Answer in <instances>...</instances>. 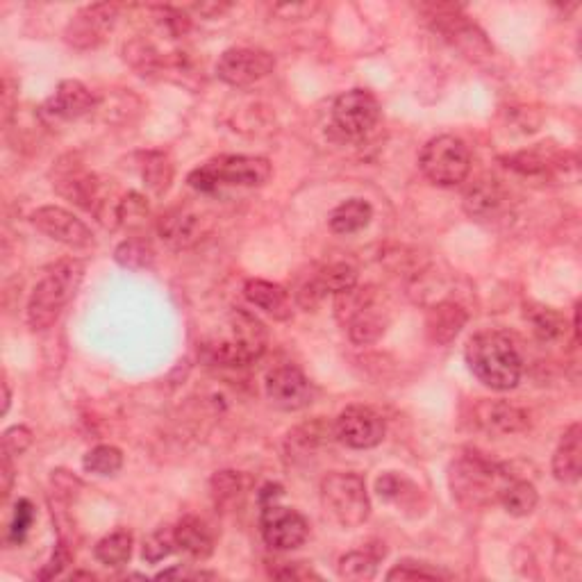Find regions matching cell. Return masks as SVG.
I'll list each match as a JSON object with an SVG mask.
<instances>
[{
	"label": "cell",
	"mask_w": 582,
	"mask_h": 582,
	"mask_svg": "<svg viewBox=\"0 0 582 582\" xmlns=\"http://www.w3.org/2000/svg\"><path fill=\"white\" fill-rule=\"evenodd\" d=\"M464 357H467L473 376L485 387L496 389V392H507V389L519 385L523 360L517 346L505 332L485 330L473 335L467 348H464Z\"/></svg>",
	"instance_id": "cell-1"
},
{
	"label": "cell",
	"mask_w": 582,
	"mask_h": 582,
	"mask_svg": "<svg viewBox=\"0 0 582 582\" xmlns=\"http://www.w3.org/2000/svg\"><path fill=\"white\" fill-rule=\"evenodd\" d=\"M510 480V473L501 464L478 453L457 457L448 471L453 498L464 507H482L498 501Z\"/></svg>",
	"instance_id": "cell-2"
},
{
	"label": "cell",
	"mask_w": 582,
	"mask_h": 582,
	"mask_svg": "<svg viewBox=\"0 0 582 582\" xmlns=\"http://www.w3.org/2000/svg\"><path fill=\"white\" fill-rule=\"evenodd\" d=\"M85 276V266L78 260H66L53 266L32 289L28 303V323L32 330L53 328L64 307L71 303Z\"/></svg>",
	"instance_id": "cell-3"
},
{
	"label": "cell",
	"mask_w": 582,
	"mask_h": 582,
	"mask_svg": "<svg viewBox=\"0 0 582 582\" xmlns=\"http://www.w3.org/2000/svg\"><path fill=\"white\" fill-rule=\"evenodd\" d=\"M230 337L223 342H212L203 348V353L212 364L221 367H248L260 360L269 344L264 323L244 307H235L228 317Z\"/></svg>",
	"instance_id": "cell-4"
},
{
	"label": "cell",
	"mask_w": 582,
	"mask_h": 582,
	"mask_svg": "<svg viewBox=\"0 0 582 582\" xmlns=\"http://www.w3.org/2000/svg\"><path fill=\"white\" fill-rule=\"evenodd\" d=\"M271 162L266 157L223 155L198 166L187 182L201 194H212L219 187H262L271 180Z\"/></svg>",
	"instance_id": "cell-5"
},
{
	"label": "cell",
	"mask_w": 582,
	"mask_h": 582,
	"mask_svg": "<svg viewBox=\"0 0 582 582\" xmlns=\"http://www.w3.org/2000/svg\"><path fill=\"white\" fill-rule=\"evenodd\" d=\"M337 319L348 328V337L355 344H376L389 326L387 312L378 303V291L373 287H353L335 296Z\"/></svg>",
	"instance_id": "cell-6"
},
{
	"label": "cell",
	"mask_w": 582,
	"mask_h": 582,
	"mask_svg": "<svg viewBox=\"0 0 582 582\" xmlns=\"http://www.w3.org/2000/svg\"><path fill=\"white\" fill-rule=\"evenodd\" d=\"M319 492L326 512L342 528H360L371 517L367 482L357 473H328Z\"/></svg>",
	"instance_id": "cell-7"
},
{
	"label": "cell",
	"mask_w": 582,
	"mask_h": 582,
	"mask_svg": "<svg viewBox=\"0 0 582 582\" xmlns=\"http://www.w3.org/2000/svg\"><path fill=\"white\" fill-rule=\"evenodd\" d=\"M419 166L432 185L437 187H457L467 180L471 171L469 146L460 137L442 135L430 139L423 146Z\"/></svg>",
	"instance_id": "cell-8"
},
{
	"label": "cell",
	"mask_w": 582,
	"mask_h": 582,
	"mask_svg": "<svg viewBox=\"0 0 582 582\" xmlns=\"http://www.w3.org/2000/svg\"><path fill=\"white\" fill-rule=\"evenodd\" d=\"M380 103L367 89H351L332 105V128L346 139H362L378 126Z\"/></svg>",
	"instance_id": "cell-9"
},
{
	"label": "cell",
	"mask_w": 582,
	"mask_h": 582,
	"mask_svg": "<svg viewBox=\"0 0 582 582\" xmlns=\"http://www.w3.org/2000/svg\"><path fill=\"white\" fill-rule=\"evenodd\" d=\"M260 532L266 546L276 548V551H294L303 546L310 526L301 512L282 507L276 501L264 503L260 512Z\"/></svg>",
	"instance_id": "cell-10"
},
{
	"label": "cell",
	"mask_w": 582,
	"mask_h": 582,
	"mask_svg": "<svg viewBox=\"0 0 582 582\" xmlns=\"http://www.w3.org/2000/svg\"><path fill=\"white\" fill-rule=\"evenodd\" d=\"M276 57L260 48H230L216 62V76L230 87H248L271 76Z\"/></svg>",
	"instance_id": "cell-11"
},
{
	"label": "cell",
	"mask_w": 582,
	"mask_h": 582,
	"mask_svg": "<svg viewBox=\"0 0 582 582\" xmlns=\"http://www.w3.org/2000/svg\"><path fill=\"white\" fill-rule=\"evenodd\" d=\"M385 419L367 405H351L335 421V437L355 451L376 448L385 439Z\"/></svg>",
	"instance_id": "cell-12"
},
{
	"label": "cell",
	"mask_w": 582,
	"mask_h": 582,
	"mask_svg": "<svg viewBox=\"0 0 582 582\" xmlns=\"http://www.w3.org/2000/svg\"><path fill=\"white\" fill-rule=\"evenodd\" d=\"M116 19H119V5L114 3H96L82 7L64 30L66 44L80 48V51L96 48L110 35Z\"/></svg>",
	"instance_id": "cell-13"
},
{
	"label": "cell",
	"mask_w": 582,
	"mask_h": 582,
	"mask_svg": "<svg viewBox=\"0 0 582 582\" xmlns=\"http://www.w3.org/2000/svg\"><path fill=\"white\" fill-rule=\"evenodd\" d=\"M266 396L278 410L298 412L314 403L317 389L301 369L278 367L266 376Z\"/></svg>",
	"instance_id": "cell-14"
},
{
	"label": "cell",
	"mask_w": 582,
	"mask_h": 582,
	"mask_svg": "<svg viewBox=\"0 0 582 582\" xmlns=\"http://www.w3.org/2000/svg\"><path fill=\"white\" fill-rule=\"evenodd\" d=\"M30 221L41 235L60 241V244L76 248H87L94 244V235H91L87 223L80 221L73 212L64 210V207L55 205L39 207V210L32 214Z\"/></svg>",
	"instance_id": "cell-15"
},
{
	"label": "cell",
	"mask_w": 582,
	"mask_h": 582,
	"mask_svg": "<svg viewBox=\"0 0 582 582\" xmlns=\"http://www.w3.org/2000/svg\"><path fill=\"white\" fill-rule=\"evenodd\" d=\"M96 107V96L80 80L60 82L55 94L44 105V114L53 121H71L89 114Z\"/></svg>",
	"instance_id": "cell-16"
},
{
	"label": "cell",
	"mask_w": 582,
	"mask_h": 582,
	"mask_svg": "<svg viewBox=\"0 0 582 582\" xmlns=\"http://www.w3.org/2000/svg\"><path fill=\"white\" fill-rule=\"evenodd\" d=\"M357 285V269L346 262L330 264L317 273V278H312L298 294V303L303 307H314L323 296L328 294H342V291L353 289Z\"/></svg>",
	"instance_id": "cell-17"
},
{
	"label": "cell",
	"mask_w": 582,
	"mask_h": 582,
	"mask_svg": "<svg viewBox=\"0 0 582 582\" xmlns=\"http://www.w3.org/2000/svg\"><path fill=\"white\" fill-rule=\"evenodd\" d=\"M157 232L166 246H171L173 251H182V248L194 246L201 239V216L191 210H176L166 212L160 221H157Z\"/></svg>",
	"instance_id": "cell-18"
},
{
	"label": "cell",
	"mask_w": 582,
	"mask_h": 582,
	"mask_svg": "<svg viewBox=\"0 0 582 582\" xmlns=\"http://www.w3.org/2000/svg\"><path fill=\"white\" fill-rule=\"evenodd\" d=\"M435 28L442 32L455 48H460L462 53H467L471 57L492 53V46L487 44L485 35H482L473 23L464 19V16H437Z\"/></svg>",
	"instance_id": "cell-19"
},
{
	"label": "cell",
	"mask_w": 582,
	"mask_h": 582,
	"mask_svg": "<svg viewBox=\"0 0 582 582\" xmlns=\"http://www.w3.org/2000/svg\"><path fill=\"white\" fill-rule=\"evenodd\" d=\"M467 321H469V314L462 305L451 303V301L435 305L428 312V319H426V330H428L430 342H435L439 346H448L457 335H460L462 328L467 326Z\"/></svg>",
	"instance_id": "cell-20"
},
{
	"label": "cell",
	"mask_w": 582,
	"mask_h": 582,
	"mask_svg": "<svg viewBox=\"0 0 582 582\" xmlns=\"http://www.w3.org/2000/svg\"><path fill=\"white\" fill-rule=\"evenodd\" d=\"M244 294L255 307H260L276 321L291 319V298L287 289L276 285V282L253 278L244 285Z\"/></svg>",
	"instance_id": "cell-21"
},
{
	"label": "cell",
	"mask_w": 582,
	"mask_h": 582,
	"mask_svg": "<svg viewBox=\"0 0 582 582\" xmlns=\"http://www.w3.org/2000/svg\"><path fill=\"white\" fill-rule=\"evenodd\" d=\"M580 423H573V426L564 432L560 446L553 455V476L564 482V485H573V482L580 480Z\"/></svg>",
	"instance_id": "cell-22"
},
{
	"label": "cell",
	"mask_w": 582,
	"mask_h": 582,
	"mask_svg": "<svg viewBox=\"0 0 582 582\" xmlns=\"http://www.w3.org/2000/svg\"><path fill=\"white\" fill-rule=\"evenodd\" d=\"M335 423H328L323 419L303 423L294 432H289L287 446L294 455H310L319 448L335 442Z\"/></svg>",
	"instance_id": "cell-23"
},
{
	"label": "cell",
	"mask_w": 582,
	"mask_h": 582,
	"mask_svg": "<svg viewBox=\"0 0 582 582\" xmlns=\"http://www.w3.org/2000/svg\"><path fill=\"white\" fill-rule=\"evenodd\" d=\"M373 219V207L364 198H351L342 205H337L330 212L328 223L330 230L337 235H355V232L364 230Z\"/></svg>",
	"instance_id": "cell-24"
},
{
	"label": "cell",
	"mask_w": 582,
	"mask_h": 582,
	"mask_svg": "<svg viewBox=\"0 0 582 582\" xmlns=\"http://www.w3.org/2000/svg\"><path fill=\"white\" fill-rule=\"evenodd\" d=\"M173 530H176L178 548H182L191 557L205 560V557L214 553V535L201 519L185 517Z\"/></svg>",
	"instance_id": "cell-25"
},
{
	"label": "cell",
	"mask_w": 582,
	"mask_h": 582,
	"mask_svg": "<svg viewBox=\"0 0 582 582\" xmlns=\"http://www.w3.org/2000/svg\"><path fill=\"white\" fill-rule=\"evenodd\" d=\"M376 492L382 501L401 507V510L414 507L421 498V489L414 485L410 478L403 476V473H394V471L382 473V476L376 480Z\"/></svg>",
	"instance_id": "cell-26"
},
{
	"label": "cell",
	"mask_w": 582,
	"mask_h": 582,
	"mask_svg": "<svg viewBox=\"0 0 582 582\" xmlns=\"http://www.w3.org/2000/svg\"><path fill=\"white\" fill-rule=\"evenodd\" d=\"M503 191L494 180H480L473 185L467 196H464V210L473 219H492V216L503 207Z\"/></svg>",
	"instance_id": "cell-27"
},
{
	"label": "cell",
	"mask_w": 582,
	"mask_h": 582,
	"mask_svg": "<svg viewBox=\"0 0 582 582\" xmlns=\"http://www.w3.org/2000/svg\"><path fill=\"white\" fill-rule=\"evenodd\" d=\"M480 421L485 423L489 430L503 432V435H512V432H521L528 428V414L514 407L510 403H485L480 405Z\"/></svg>",
	"instance_id": "cell-28"
},
{
	"label": "cell",
	"mask_w": 582,
	"mask_h": 582,
	"mask_svg": "<svg viewBox=\"0 0 582 582\" xmlns=\"http://www.w3.org/2000/svg\"><path fill=\"white\" fill-rule=\"evenodd\" d=\"M498 503L505 507L507 514L512 517H528V514L535 512V507L539 503V494L532 482L528 480H510L501 492Z\"/></svg>",
	"instance_id": "cell-29"
},
{
	"label": "cell",
	"mask_w": 582,
	"mask_h": 582,
	"mask_svg": "<svg viewBox=\"0 0 582 582\" xmlns=\"http://www.w3.org/2000/svg\"><path fill=\"white\" fill-rule=\"evenodd\" d=\"M96 560L105 567H123L132 555V535L128 530H116L96 544Z\"/></svg>",
	"instance_id": "cell-30"
},
{
	"label": "cell",
	"mask_w": 582,
	"mask_h": 582,
	"mask_svg": "<svg viewBox=\"0 0 582 582\" xmlns=\"http://www.w3.org/2000/svg\"><path fill=\"white\" fill-rule=\"evenodd\" d=\"M114 260L119 262L123 269L130 271H144L151 269L155 262V251L146 239H126L116 246Z\"/></svg>",
	"instance_id": "cell-31"
},
{
	"label": "cell",
	"mask_w": 582,
	"mask_h": 582,
	"mask_svg": "<svg viewBox=\"0 0 582 582\" xmlns=\"http://www.w3.org/2000/svg\"><path fill=\"white\" fill-rule=\"evenodd\" d=\"M380 555H385V553L373 555L371 548H367V551L346 553L342 560H339V567H337L339 576L346 578V580H371V578H376Z\"/></svg>",
	"instance_id": "cell-32"
},
{
	"label": "cell",
	"mask_w": 582,
	"mask_h": 582,
	"mask_svg": "<svg viewBox=\"0 0 582 582\" xmlns=\"http://www.w3.org/2000/svg\"><path fill=\"white\" fill-rule=\"evenodd\" d=\"M82 467H85L89 473H94V476H103V478L116 476L123 467V453L110 444L96 446L85 455Z\"/></svg>",
	"instance_id": "cell-33"
},
{
	"label": "cell",
	"mask_w": 582,
	"mask_h": 582,
	"mask_svg": "<svg viewBox=\"0 0 582 582\" xmlns=\"http://www.w3.org/2000/svg\"><path fill=\"white\" fill-rule=\"evenodd\" d=\"M173 164L164 153H148L144 162V182L153 194H164L171 187Z\"/></svg>",
	"instance_id": "cell-34"
},
{
	"label": "cell",
	"mask_w": 582,
	"mask_h": 582,
	"mask_svg": "<svg viewBox=\"0 0 582 582\" xmlns=\"http://www.w3.org/2000/svg\"><path fill=\"white\" fill-rule=\"evenodd\" d=\"M116 216H119V226H126L128 230H141L148 221V203L144 196L132 194L123 196L116 207Z\"/></svg>",
	"instance_id": "cell-35"
},
{
	"label": "cell",
	"mask_w": 582,
	"mask_h": 582,
	"mask_svg": "<svg viewBox=\"0 0 582 582\" xmlns=\"http://www.w3.org/2000/svg\"><path fill=\"white\" fill-rule=\"evenodd\" d=\"M442 578L451 576L439 567H432V564L419 560H401L387 573V580H442Z\"/></svg>",
	"instance_id": "cell-36"
},
{
	"label": "cell",
	"mask_w": 582,
	"mask_h": 582,
	"mask_svg": "<svg viewBox=\"0 0 582 582\" xmlns=\"http://www.w3.org/2000/svg\"><path fill=\"white\" fill-rule=\"evenodd\" d=\"M176 530L173 528H157L153 535H148L144 539V560L157 564L162 562L164 557H169L173 551H176Z\"/></svg>",
	"instance_id": "cell-37"
},
{
	"label": "cell",
	"mask_w": 582,
	"mask_h": 582,
	"mask_svg": "<svg viewBox=\"0 0 582 582\" xmlns=\"http://www.w3.org/2000/svg\"><path fill=\"white\" fill-rule=\"evenodd\" d=\"M530 321L535 335L544 339V342H555L557 337L564 335V328H567L564 319L555 310H551V307H539V310L530 312Z\"/></svg>",
	"instance_id": "cell-38"
},
{
	"label": "cell",
	"mask_w": 582,
	"mask_h": 582,
	"mask_svg": "<svg viewBox=\"0 0 582 582\" xmlns=\"http://www.w3.org/2000/svg\"><path fill=\"white\" fill-rule=\"evenodd\" d=\"M32 521H35V507H32V503L28 501V498L16 501L10 530H7V542L21 544L23 539H26L28 530L32 528Z\"/></svg>",
	"instance_id": "cell-39"
},
{
	"label": "cell",
	"mask_w": 582,
	"mask_h": 582,
	"mask_svg": "<svg viewBox=\"0 0 582 582\" xmlns=\"http://www.w3.org/2000/svg\"><path fill=\"white\" fill-rule=\"evenodd\" d=\"M212 496L216 505H230L241 496V476L235 471H221L212 478Z\"/></svg>",
	"instance_id": "cell-40"
},
{
	"label": "cell",
	"mask_w": 582,
	"mask_h": 582,
	"mask_svg": "<svg viewBox=\"0 0 582 582\" xmlns=\"http://www.w3.org/2000/svg\"><path fill=\"white\" fill-rule=\"evenodd\" d=\"M32 444V432L26 426H14L3 435V457L23 455Z\"/></svg>",
	"instance_id": "cell-41"
},
{
	"label": "cell",
	"mask_w": 582,
	"mask_h": 582,
	"mask_svg": "<svg viewBox=\"0 0 582 582\" xmlns=\"http://www.w3.org/2000/svg\"><path fill=\"white\" fill-rule=\"evenodd\" d=\"M271 576L282 578V580H321L319 573L314 571L307 562L282 564V569H273Z\"/></svg>",
	"instance_id": "cell-42"
},
{
	"label": "cell",
	"mask_w": 582,
	"mask_h": 582,
	"mask_svg": "<svg viewBox=\"0 0 582 582\" xmlns=\"http://www.w3.org/2000/svg\"><path fill=\"white\" fill-rule=\"evenodd\" d=\"M69 562H71L69 548H66L64 544H57L55 553H53V557H51V562H48L46 567H44V571L39 573V578H41V580H51V578H55V576H60L62 569H64Z\"/></svg>",
	"instance_id": "cell-43"
},
{
	"label": "cell",
	"mask_w": 582,
	"mask_h": 582,
	"mask_svg": "<svg viewBox=\"0 0 582 582\" xmlns=\"http://www.w3.org/2000/svg\"><path fill=\"white\" fill-rule=\"evenodd\" d=\"M0 478H3V485H0V492L7 498L12 492L14 485V467H12V457H3V467H0Z\"/></svg>",
	"instance_id": "cell-44"
},
{
	"label": "cell",
	"mask_w": 582,
	"mask_h": 582,
	"mask_svg": "<svg viewBox=\"0 0 582 582\" xmlns=\"http://www.w3.org/2000/svg\"><path fill=\"white\" fill-rule=\"evenodd\" d=\"M196 12H201V14H205V16H214V14H221L223 10H228V5H196L194 7Z\"/></svg>",
	"instance_id": "cell-45"
},
{
	"label": "cell",
	"mask_w": 582,
	"mask_h": 582,
	"mask_svg": "<svg viewBox=\"0 0 582 582\" xmlns=\"http://www.w3.org/2000/svg\"><path fill=\"white\" fill-rule=\"evenodd\" d=\"M10 403H12L10 385H7V382H3V414H7V410H10Z\"/></svg>",
	"instance_id": "cell-46"
}]
</instances>
